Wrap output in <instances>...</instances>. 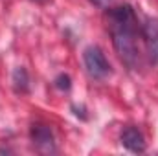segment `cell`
Here are the masks:
<instances>
[{"instance_id": "cell-1", "label": "cell", "mask_w": 158, "mask_h": 156, "mask_svg": "<svg viewBox=\"0 0 158 156\" xmlns=\"http://www.w3.org/2000/svg\"><path fill=\"white\" fill-rule=\"evenodd\" d=\"M107 28L110 31L112 44L118 51L119 59L134 68L138 63V40L142 37L138 17L129 4H121L107 9Z\"/></svg>"}, {"instance_id": "cell-2", "label": "cell", "mask_w": 158, "mask_h": 156, "mask_svg": "<svg viewBox=\"0 0 158 156\" xmlns=\"http://www.w3.org/2000/svg\"><path fill=\"white\" fill-rule=\"evenodd\" d=\"M83 63H85L86 74L92 79H98V81L107 79L112 72L110 63L107 61V57L99 46H88L83 51Z\"/></svg>"}, {"instance_id": "cell-3", "label": "cell", "mask_w": 158, "mask_h": 156, "mask_svg": "<svg viewBox=\"0 0 158 156\" xmlns=\"http://www.w3.org/2000/svg\"><path fill=\"white\" fill-rule=\"evenodd\" d=\"M140 31L149 61L153 64H158V18H147L140 26Z\"/></svg>"}, {"instance_id": "cell-4", "label": "cell", "mask_w": 158, "mask_h": 156, "mask_svg": "<svg viewBox=\"0 0 158 156\" xmlns=\"http://www.w3.org/2000/svg\"><path fill=\"white\" fill-rule=\"evenodd\" d=\"M30 138L39 153H55V138L48 125L35 123L30 129Z\"/></svg>"}, {"instance_id": "cell-5", "label": "cell", "mask_w": 158, "mask_h": 156, "mask_svg": "<svg viewBox=\"0 0 158 156\" xmlns=\"http://www.w3.org/2000/svg\"><path fill=\"white\" fill-rule=\"evenodd\" d=\"M119 142L131 153H145V149H147V143H145V138H143L142 130L132 127V125H129L121 130Z\"/></svg>"}, {"instance_id": "cell-6", "label": "cell", "mask_w": 158, "mask_h": 156, "mask_svg": "<svg viewBox=\"0 0 158 156\" xmlns=\"http://www.w3.org/2000/svg\"><path fill=\"white\" fill-rule=\"evenodd\" d=\"M13 88L17 94H28L30 92V76L24 66H19L13 72Z\"/></svg>"}, {"instance_id": "cell-7", "label": "cell", "mask_w": 158, "mask_h": 156, "mask_svg": "<svg viewBox=\"0 0 158 156\" xmlns=\"http://www.w3.org/2000/svg\"><path fill=\"white\" fill-rule=\"evenodd\" d=\"M53 86L57 90H61V92H68L72 88V79H70L68 74H59L55 77V81H53Z\"/></svg>"}, {"instance_id": "cell-8", "label": "cell", "mask_w": 158, "mask_h": 156, "mask_svg": "<svg viewBox=\"0 0 158 156\" xmlns=\"http://www.w3.org/2000/svg\"><path fill=\"white\" fill-rule=\"evenodd\" d=\"M90 4H94V6H98V7H103L105 4H107V0H88Z\"/></svg>"}]
</instances>
